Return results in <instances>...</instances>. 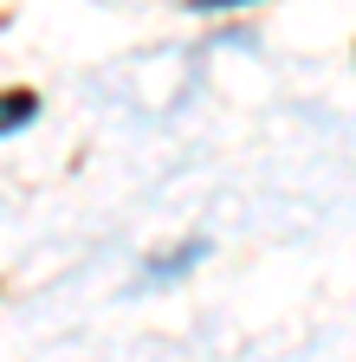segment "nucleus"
<instances>
[{
  "instance_id": "1",
  "label": "nucleus",
  "mask_w": 356,
  "mask_h": 362,
  "mask_svg": "<svg viewBox=\"0 0 356 362\" xmlns=\"http://www.w3.org/2000/svg\"><path fill=\"white\" fill-rule=\"evenodd\" d=\"M39 117V90H26V84H13V90H0V136H13V129H26Z\"/></svg>"
},
{
  "instance_id": "2",
  "label": "nucleus",
  "mask_w": 356,
  "mask_h": 362,
  "mask_svg": "<svg viewBox=\"0 0 356 362\" xmlns=\"http://www.w3.org/2000/svg\"><path fill=\"white\" fill-rule=\"evenodd\" d=\"M195 13H214V7H253V0H188Z\"/></svg>"
}]
</instances>
